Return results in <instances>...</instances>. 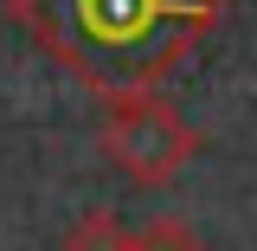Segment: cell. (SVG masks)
<instances>
[{
  "mask_svg": "<svg viewBox=\"0 0 257 251\" xmlns=\"http://www.w3.org/2000/svg\"><path fill=\"white\" fill-rule=\"evenodd\" d=\"M128 251H206V238H199L187 219L161 213V219H148L142 232H135V238H128Z\"/></svg>",
  "mask_w": 257,
  "mask_h": 251,
  "instance_id": "cell-4",
  "label": "cell"
},
{
  "mask_svg": "<svg viewBox=\"0 0 257 251\" xmlns=\"http://www.w3.org/2000/svg\"><path fill=\"white\" fill-rule=\"evenodd\" d=\"M135 232H122L116 213H84V219L64 232V251H128Z\"/></svg>",
  "mask_w": 257,
  "mask_h": 251,
  "instance_id": "cell-3",
  "label": "cell"
},
{
  "mask_svg": "<svg viewBox=\"0 0 257 251\" xmlns=\"http://www.w3.org/2000/svg\"><path fill=\"white\" fill-rule=\"evenodd\" d=\"M96 148H103V161H109L116 181L155 193V187H167V181H180V168L206 148V135H199L167 97L135 91V97H116V103H109V116L96 129Z\"/></svg>",
  "mask_w": 257,
  "mask_h": 251,
  "instance_id": "cell-2",
  "label": "cell"
},
{
  "mask_svg": "<svg viewBox=\"0 0 257 251\" xmlns=\"http://www.w3.org/2000/svg\"><path fill=\"white\" fill-rule=\"evenodd\" d=\"M231 0H7V20L103 103L161 91Z\"/></svg>",
  "mask_w": 257,
  "mask_h": 251,
  "instance_id": "cell-1",
  "label": "cell"
}]
</instances>
